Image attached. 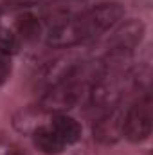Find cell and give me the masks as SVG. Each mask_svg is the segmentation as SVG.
<instances>
[{"label": "cell", "mask_w": 153, "mask_h": 155, "mask_svg": "<svg viewBox=\"0 0 153 155\" xmlns=\"http://www.w3.org/2000/svg\"><path fill=\"white\" fill-rule=\"evenodd\" d=\"M124 9L117 2L99 4L92 9H86L85 13L65 18L58 22L47 35V43L56 49L63 47H74L79 43H85L88 40L96 38L114 27L122 18Z\"/></svg>", "instance_id": "1"}, {"label": "cell", "mask_w": 153, "mask_h": 155, "mask_svg": "<svg viewBox=\"0 0 153 155\" xmlns=\"http://www.w3.org/2000/svg\"><path fill=\"white\" fill-rule=\"evenodd\" d=\"M153 107L150 94L135 101L122 117V135L132 143H142L151 134Z\"/></svg>", "instance_id": "2"}, {"label": "cell", "mask_w": 153, "mask_h": 155, "mask_svg": "<svg viewBox=\"0 0 153 155\" xmlns=\"http://www.w3.org/2000/svg\"><path fill=\"white\" fill-rule=\"evenodd\" d=\"M144 36V24L141 20H128L121 24L108 40V56H128Z\"/></svg>", "instance_id": "3"}, {"label": "cell", "mask_w": 153, "mask_h": 155, "mask_svg": "<svg viewBox=\"0 0 153 155\" xmlns=\"http://www.w3.org/2000/svg\"><path fill=\"white\" fill-rule=\"evenodd\" d=\"M122 117L124 114L121 112L119 107H112L105 110L94 123V128H92L94 139L103 144H114L122 135Z\"/></svg>", "instance_id": "4"}, {"label": "cell", "mask_w": 153, "mask_h": 155, "mask_svg": "<svg viewBox=\"0 0 153 155\" xmlns=\"http://www.w3.org/2000/svg\"><path fill=\"white\" fill-rule=\"evenodd\" d=\"M52 132L60 137V141L67 146V144H74L81 139V124L77 123L74 117L67 116L63 112H58L52 117L50 123Z\"/></svg>", "instance_id": "5"}, {"label": "cell", "mask_w": 153, "mask_h": 155, "mask_svg": "<svg viewBox=\"0 0 153 155\" xmlns=\"http://www.w3.org/2000/svg\"><path fill=\"white\" fill-rule=\"evenodd\" d=\"M33 141L34 146L45 155H58L65 148V144L60 141V137L52 132L50 126H38L33 134Z\"/></svg>", "instance_id": "6"}, {"label": "cell", "mask_w": 153, "mask_h": 155, "mask_svg": "<svg viewBox=\"0 0 153 155\" xmlns=\"http://www.w3.org/2000/svg\"><path fill=\"white\" fill-rule=\"evenodd\" d=\"M16 29H18V35L24 40H36L40 35V31H41V25H40V20L34 15L25 13V15L18 16Z\"/></svg>", "instance_id": "7"}, {"label": "cell", "mask_w": 153, "mask_h": 155, "mask_svg": "<svg viewBox=\"0 0 153 155\" xmlns=\"http://www.w3.org/2000/svg\"><path fill=\"white\" fill-rule=\"evenodd\" d=\"M16 49V36L0 25V51H5V52H13Z\"/></svg>", "instance_id": "8"}, {"label": "cell", "mask_w": 153, "mask_h": 155, "mask_svg": "<svg viewBox=\"0 0 153 155\" xmlns=\"http://www.w3.org/2000/svg\"><path fill=\"white\" fill-rule=\"evenodd\" d=\"M13 71V63H11V52L0 51V85H4Z\"/></svg>", "instance_id": "9"}, {"label": "cell", "mask_w": 153, "mask_h": 155, "mask_svg": "<svg viewBox=\"0 0 153 155\" xmlns=\"http://www.w3.org/2000/svg\"><path fill=\"white\" fill-rule=\"evenodd\" d=\"M13 5H31V4H36L38 0H9Z\"/></svg>", "instance_id": "10"}, {"label": "cell", "mask_w": 153, "mask_h": 155, "mask_svg": "<svg viewBox=\"0 0 153 155\" xmlns=\"http://www.w3.org/2000/svg\"><path fill=\"white\" fill-rule=\"evenodd\" d=\"M5 155H24V153H20V152H16V150H9Z\"/></svg>", "instance_id": "11"}]
</instances>
